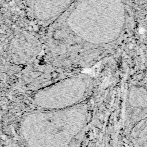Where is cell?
<instances>
[{
  "label": "cell",
  "mask_w": 147,
  "mask_h": 147,
  "mask_svg": "<svg viewBox=\"0 0 147 147\" xmlns=\"http://www.w3.org/2000/svg\"><path fill=\"white\" fill-rule=\"evenodd\" d=\"M88 111L82 104L61 110H40L24 115L18 136L27 147H72L87 125Z\"/></svg>",
  "instance_id": "6da1fadb"
},
{
  "label": "cell",
  "mask_w": 147,
  "mask_h": 147,
  "mask_svg": "<svg viewBox=\"0 0 147 147\" xmlns=\"http://www.w3.org/2000/svg\"><path fill=\"white\" fill-rule=\"evenodd\" d=\"M93 80L84 74L61 79L34 94L33 103L40 110H61L82 103L91 94Z\"/></svg>",
  "instance_id": "7a4b0ae2"
},
{
  "label": "cell",
  "mask_w": 147,
  "mask_h": 147,
  "mask_svg": "<svg viewBox=\"0 0 147 147\" xmlns=\"http://www.w3.org/2000/svg\"><path fill=\"white\" fill-rule=\"evenodd\" d=\"M147 118V90L140 86H133L129 91L126 105V118L131 127Z\"/></svg>",
  "instance_id": "3957f363"
},
{
  "label": "cell",
  "mask_w": 147,
  "mask_h": 147,
  "mask_svg": "<svg viewBox=\"0 0 147 147\" xmlns=\"http://www.w3.org/2000/svg\"><path fill=\"white\" fill-rule=\"evenodd\" d=\"M130 136L136 147H147V118L138 122L131 127Z\"/></svg>",
  "instance_id": "277c9868"
},
{
  "label": "cell",
  "mask_w": 147,
  "mask_h": 147,
  "mask_svg": "<svg viewBox=\"0 0 147 147\" xmlns=\"http://www.w3.org/2000/svg\"><path fill=\"white\" fill-rule=\"evenodd\" d=\"M28 30L29 31H32V30H33V28H32V26H29L28 27Z\"/></svg>",
  "instance_id": "5b68a950"
},
{
  "label": "cell",
  "mask_w": 147,
  "mask_h": 147,
  "mask_svg": "<svg viewBox=\"0 0 147 147\" xmlns=\"http://www.w3.org/2000/svg\"><path fill=\"white\" fill-rule=\"evenodd\" d=\"M74 35L73 34H69V36H71V37H72Z\"/></svg>",
  "instance_id": "8992f818"
},
{
  "label": "cell",
  "mask_w": 147,
  "mask_h": 147,
  "mask_svg": "<svg viewBox=\"0 0 147 147\" xmlns=\"http://www.w3.org/2000/svg\"><path fill=\"white\" fill-rule=\"evenodd\" d=\"M5 1H9V0H5Z\"/></svg>",
  "instance_id": "52a82bcc"
}]
</instances>
